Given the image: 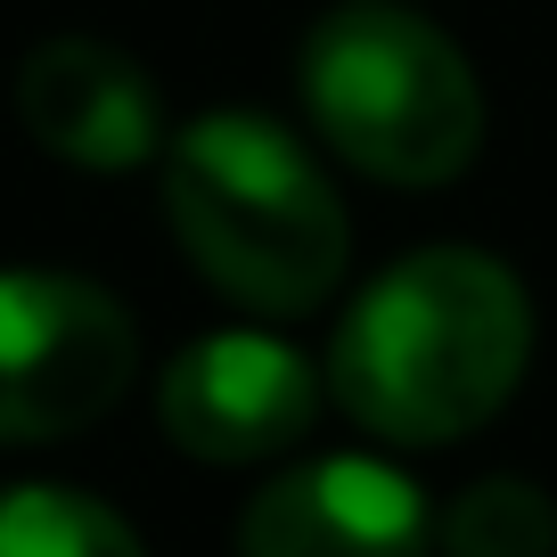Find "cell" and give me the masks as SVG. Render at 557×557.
Wrapping results in <instances>:
<instances>
[{"label": "cell", "mask_w": 557, "mask_h": 557, "mask_svg": "<svg viewBox=\"0 0 557 557\" xmlns=\"http://www.w3.org/2000/svg\"><path fill=\"white\" fill-rule=\"evenodd\" d=\"M164 213L197 271L255 312L329 304L352 255L345 206L304 139L255 107H213L164 148Z\"/></svg>", "instance_id": "2"}, {"label": "cell", "mask_w": 557, "mask_h": 557, "mask_svg": "<svg viewBox=\"0 0 557 557\" xmlns=\"http://www.w3.org/2000/svg\"><path fill=\"white\" fill-rule=\"evenodd\" d=\"M17 115L50 157L83 173H139L164 148V107L157 83L90 34H58L17 66Z\"/></svg>", "instance_id": "7"}, {"label": "cell", "mask_w": 557, "mask_h": 557, "mask_svg": "<svg viewBox=\"0 0 557 557\" xmlns=\"http://www.w3.org/2000/svg\"><path fill=\"white\" fill-rule=\"evenodd\" d=\"M524 352L533 312L517 271L475 246H418L345 312L329 385L385 443H459L517 394Z\"/></svg>", "instance_id": "1"}, {"label": "cell", "mask_w": 557, "mask_h": 557, "mask_svg": "<svg viewBox=\"0 0 557 557\" xmlns=\"http://www.w3.org/2000/svg\"><path fill=\"white\" fill-rule=\"evenodd\" d=\"M312 418H320V369L296 345L255 336V329L197 336L157 385V426L189 459H213V468L287 451V443L312 435Z\"/></svg>", "instance_id": "5"}, {"label": "cell", "mask_w": 557, "mask_h": 557, "mask_svg": "<svg viewBox=\"0 0 557 557\" xmlns=\"http://www.w3.org/2000/svg\"><path fill=\"white\" fill-rule=\"evenodd\" d=\"M139 369V336L107 287L74 271H0V443L99 426Z\"/></svg>", "instance_id": "4"}, {"label": "cell", "mask_w": 557, "mask_h": 557, "mask_svg": "<svg viewBox=\"0 0 557 557\" xmlns=\"http://www.w3.org/2000/svg\"><path fill=\"white\" fill-rule=\"evenodd\" d=\"M0 557H148L139 533L107 500L66 484H9L0 492Z\"/></svg>", "instance_id": "8"}, {"label": "cell", "mask_w": 557, "mask_h": 557, "mask_svg": "<svg viewBox=\"0 0 557 557\" xmlns=\"http://www.w3.org/2000/svg\"><path fill=\"white\" fill-rule=\"evenodd\" d=\"M435 508L385 459H312L287 468L246 500L238 557H426Z\"/></svg>", "instance_id": "6"}, {"label": "cell", "mask_w": 557, "mask_h": 557, "mask_svg": "<svg viewBox=\"0 0 557 557\" xmlns=\"http://www.w3.org/2000/svg\"><path fill=\"white\" fill-rule=\"evenodd\" d=\"M304 107L352 173L394 189H443L484 148L475 66L401 0H345L304 34Z\"/></svg>", "instance_id": "3"}, {"label": "cell", "mask_w": 557, "mask_h": 557, "mask_svg": "<svg viewBox=\"0 0 557 557\" xmlns=\"http://www.w3.org/2000/svg\"><path fill=\"white\" fill-rule=\"evenodd\" d=\"M443 557H557V500L524 475L468 484L435 524Z\"/></svg>", "instance_id": "9"}]
</instances>
